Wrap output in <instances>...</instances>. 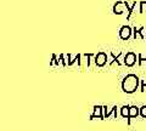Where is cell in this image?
Returning a JSON list of instances; mask_svg holds the SVG:
<instances>
[{
    "mask_svg": "<svg viewBox=\"0 0 146 131\" xmlns=\"http://www.w3.org/2000/svg\"><path fill=\"white\" fill-rule=\"evenodd\" d=\"M139 5H140V9H139V13H145L146 12V1H140L139 3Z\"/></svg>",
    "mask_w": 146,
    "mask_h": 131,
    "instance_id": "13",
    "label": "cell"
},
{
    "mask_svg": "<svg viewBox=\"0 0 146 131\" xmlns=\"http://www.w3.org/2000/svg\"><path fill=\"white\" fill-rule=\"evenodd\" d=\"M122 55H123V52H122V51H121L119 53H118L117 56H116V55H115V53H113V52H111V56H112V61L110 62V66H112V65H113V63H115V62L117 63L118 66H121L122 63H121V61H119V57H121Z\"/></svg>",
    "mask_w": 146,
    "mask_h": 131,
    "instance_id": "9",
    "label": "cell"
},
{
    "mask_svg": "<svg viewBox=\"0 0 146 131\" xmlns=\"http://www.w3.org/2000/svg\"><path fill=\"white\" fill-rule=\"evenodd\" d=\"M105 119V114H104V106H94V112L90 115V120L93 119Z\"/></svg>",
    "mask_w": 146,
    "mask_h": 131,
    "instance_id": "6",
    "label": "cell"
},
{
    "mask_svg": "<svg viewBox=\"0 0 146 131\" xmlns=\"http://www.w3.org/2000/svg\"><path fill=\"white\" fill-rule=\"evenodd\" d=\"M140 79L136 74H128L124 76V79L122 80V90L125 93H134L136 90L139 89Z\"/></svg>",
    "mask_w": 146,
    "mask_h": 131,
    "instance_id": "1",
    "label": "cell"
},
{
    "mask_svg": "<svg viewBox=\"0 0 146 131\" xmlns=\"http://www.w3.org/2000/svg\"><path fill=\"white\" fill-rule=\"evenodd\" d=\"M113 13L115 15H122L125 11L128 12V3L127 1H117L115 5H113Z\"/></svg>",
    "mask_w": 146,
    "mask_h": 131,
    "instance_id": "3",
    "label": "cell"
},
{
    "mask_svg": "<svg viewBox=\"0 0 146 131\" xmlns=\"http://www.w3.org/2000/svg\"><path fill=\"white\" fill-rule=\"evenodd\" d=\"M140 115L143 117L144 119H146V105L143 106V107H140Z\"/></svg>",
    "mask_w": 146,
    "mask_h": 131,
    "instance_id": "15",
    "label": "cell"
},
{
    "mask_svg": "<svg viewBox=\"0 0 146 131\" xmlns=\"http://www.w3.org/2000/svg\"><path fill=\"white\" fill-rule=\"evenodd\" d=\"M60 63H61V61H58V60H57V56L54 53V55H52V60H51V62H50V65H51V66H52V65L58 66Z\"/></svg>",
    "mask_w": 146,
    "mask_h": 131,
    "instance_id": "14",
    "label": "cell"
},
{
    "mask_svg": "<svg viewBox=\"0 0 146 131\" xmlns=\"http://www.w3.org/2000/svg\"><path fill=\"white\" fill-rule=\"evenodd\" d=\"M145 40H146V39H145Z\"/></svg>",
    "mask_w": 146,
    "mask_h": 131,
    "instance_id": "17",
    "label": "cell"
},
{
    "mask_svg": "<svg viewBox=\"0 0 146 131\" xmlns=\"http://www.w3.org/2000/svg\"><path fill=\"white\" fill-rule=\"evenodd\" d=\"M117 109H118L117 106H113L111 111L107 112V113H105V119H108V118H110V117H111L112 114L115 115V119H117Z\"/></svg>",
    "mask_w": 146,
    "mask_h": 131,
    "instance_id": "11",
    "label": "cell"
},
{
    "mask_svg": "<svg viewBox=\"0 0 146 131\" xmlns=\"http://www.w3.org/2000/svg\"><path fill=\"white\" fill-rule=\"evenodd\" d=\"M133 35V28L130 26H123L119 29V38L122 40H129Z\"/></svg>",
    "mask_w": 146,
    "mask_h": 131,
    "instance_id": "5",
    "label": "cell"
},
{
    "mask_svg": "<svg viewBox=\"0 0 146 131\" xmlns=\"http://www.w3.org/2000/svg\"><path fill=\"white\" fill-rule=\"evenodd\" d=\"M138 115H140V108L136 107V106H130V109H129V115L127 118V123L128 125H130V120L131 118H136Z\"/></svg>",
    "mask_w": 146,
    "mask_h": 131,
    "instance_id": "7",
    "label": "cell"
},
{
    "mask_svg": "<svg viewBox=\"0 0 146 131\" xmlns=\"http://www.w3.org/2000/svg\"><path fill=\"white\" fill-rule=\"evenodd\" d=\"M94 62L95 65H96V67H104L106 66L107 63V53L104 52V51H100L98 53H95V57H94Z\"/></svg>",
    "mask_w": 146,
    "mask_h": 131,
    "instance_id": "2",
    "label": "cell"
},
{
    "mask_svg": "<svg viewBox=\"0 0 146 131\" xmlns=\"http://www.w3.org/2000/svg\"><path fill=\"white\" fill-rule=\"evenodd\" d=\"M129 109H130V106H122L121 107V115L123 118H128V115H129Z\"/></svg>",
    "mask_w": 146,
    "mask_h": 131,
    "instance_id": "12",
    "label": "cell"
},
{
    "mask_svg": "<svg viewBox=\"0 0 146 131\" xmlns=\"http://www.w3.org/2000/svg\"><path fill=\"white\" fill-rule=\"evenodd\" d=\"M123 65L127 66V67H133L135 63H136V55H135V52L133 51H129V52H127L125 55H124V58H123Z\"/></svg>",
    "mask_w": 146,
    "mask_h": 131,
    "instance_id": "4",
    "label": "cell"
},
{
    "mask_svg": "<svg viewBox=\"0 0 146 131\" xmlns=\"http://www.w3.org/2000/svg\"><path fill=\"white\" fill-rule=\"evenodd\" d=\"M136 1H134L131 5H129L128 4V15H127V21H129L130 18H131V15H133V12H134V9H135V6H136Z\"/></svg>",
    "mask_w": 146,
    "mask_h": 131,
    "instance_id": "10",
    "label": "cell"
},
{
    "mask_svg": "<svg viewBox=\"0 0 146 131\" xmlns=\"http://www.w3.org/2000/svg\"><path fill=\"white\" fill-rule=\"evenodd\" d=\"M140 91H141V92H145V91H146V81H145V80H143V81H141Z\"/></svg>",
    "mask_w": 146,
    "mask_h": 131,
    "instance_id": "16",
    "label": "cell"
},
{
    "mask_svg": "<svg viewBox=\"0 0 146 131\" xmlns=\"http://www.w3.org/2000/svg\"><path fill=\"white\" fill-rule=\"evenodd\" d=\"M144 30H145V27H140V28H136L134 27L133 28V38L136 40V38H140L145 40L146 39V34H144Z\"/></svg>",
    "mask_w": 146,
    "mask_h": 131,
    "instance_id": "8",
    "label": "cell"
}]
</instances>
